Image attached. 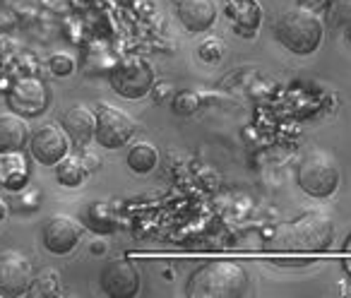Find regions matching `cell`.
<instances>
[{
  "instance_id": "1",
  "label": "cell",
  "mask_w": 351,
  "mask_h": 298,
  "mask_svg": "<svg viewBox=\"0 0 351 298\" xmlns=\"http://www.w3.org/2000/svg\"><path fill=\"white\" fill-rule=\"evenodd\" d=\"M248 291V272L243 264L229 260H212L197 267L188 279L191 298H239Z\"/></svg>"
},
{
  "instance_id": "2",
  "label": "cell",
  "mask_w": 351,
  "mask_h": 298,
  "mask_svg": "<svg viewBox=\"0 0 351 298\" xmlns=\"http://www.w3.org/2000/svg\"><path fill=\"white\" fill-rule=\"evenodd\" d=\"M274 36L291 53L311 55L320 49L322 39H325V27L315 10L298 5L287 10L274 22Z\"/></svg>"
},
{
  "instance_id": "3",
  "label": "cell",
  "mask_w": 351,
  "mask_h": 298,
  "mask_svg": "<svg viewBox=\"0 0 351 298\" xmlns=\"http://www.w3.org/2000/svg\"><path fill=\"white\" fill-rule=\"evenodd\" d=\"M296 181L306 195L315 197V200H325L337 193L341 173L332 154L322 152V149H313L298 164Z\"/></svg>"
},
{
  "instance_id": "4",
  "label": "cell",
  "mask_w": 351,
  "mask_h": 298,
  "mask_svg": "<svg viewBox=\"0 0 351 298\" xmlns=\"http://www.w3.org/2000/svg\"><path fill=\"white\" fill-rule=\"evenodd\" d=\"M282 238L291 250H325L335 238V224L325 212H306L284 226Z\"/></svg>"
},
{
  "instance_id": "5",
  "label": "cell",
  "mask_w": 351,
  "mask_h": 298,
  "mask_svg": "<svg viewBox=\"0 0 351 298\" xmlns=\"http://www.w3.org/2000/svg\"><path fill=\"white\" fill-rule=\"evenodd\" d=\"M108 82H111V89L123 99H142L152 92L154 87V70L147 63L145 58H137V55H130V58H123L121 63H116L108 73Z\"/></svg>"
},
{
  "instance_id": "6",
  "label": "cell",
  "mask_w": 351,
  "mask_h": 298,
  "mask_svg": "<svg viewBox=\"0 0 351 298\" xmlns=\"http://www.w3.org/2000/svg\"><path fill=\"white\" fill-rule=\"evenodd\" d=\"M135 135V121L111 103H101L94 113V140L106 149H121Z\"/></svg>"
},
{
  "instance_id": "7",
  "label": "cell",
  "mask_w": 351,
  "mask_h": 298,
  "mask_svg": "<svg viewBox=\"0 0 351 298\" xmlns=\"http://www.w3.org/2000/svg\"><path fill=\"white\" fill-rule=\"evenodd\" d=\"M51 103V89L36 77H22L12 84L8 92V106L12 113L27 118H39L49 111Z\"/></svg>"
},
{
  "instance_id": "8",
  "label": "cell",
  "mask_w": 351,
  "mask_h": 298,
  "mask_svg": "<svg viewBox=\"0 0 351 298\" xmlns=\"http://www.w3.org/2000/svg\"><path fill=\"white\" fill-rule=\"evenodd\" d=\"M32 262L20 250L0 253V296H25L32 288Z\"/></svg>"
},
{
  "instance_id": "9",
  "label": "cell",
  "mask_w": 351,
  "mask_h": 298,
  "mask_svg": "<svg viewBox=\"0 0 351 298\" xmlns=\"http://www.w3.org/2000/svg\"><path fill=\"white\" fill-rule=\"evenodd\" d=\"M104 293L113 298H132L140 291V272L128 258H113L101 267L99 274Z\"/></svg>"
},
{
  "instance_id": "10",
  "label": "cell",
  "mask_w": 351,
  "mask_h": 298,
  "mask_svg": "<svg viewBox=\"0 0 351 298\" xmlns=\"http://www.w3.org/2000/svg\"><path fill=\"white\" fill-rule=\"evenodd\" d=\"M80 236H82L80 224L65 214L49 216V219L44 221V226H41V243L53 255L73 253L80 243Z\"/></svg>"
},
{
  "instance_id": "11",
  "label": "cell",
  "mask_w": 351,
  "mask_h": 298,
  "mask_svg": "<svg viewBox=\"0 0 351 298\" xmlns=\"http://www.w3.org/2000/svg\"><path fill=\"white\" fill-rule=\"evenodd\" d=\"M29 152L44 166H53L58 164L65 154H70V137L65 135L63 127L56 125H44L32 135L29 140Z\"/></svg>"
},
{
  "instance_id": "12",
  "label": "cell",
  "mask_w": 351,
  "mask_h": 298,
  "mask_svg": "<svg viewBox=\"0 0 351 298\" xmlns=\"http://www.w3.org/2000/svg\"><path fill=\"white\" fill-rule=\"evenodd\" d=\"M176 15L191 34L210 32L219 15L217 0H176Z\"/></svg>"
},
{
  "instance_id": "13",
  "label": "cell",
  "mask_w": 351,
  "mask_h": 298,
  "mask_svg": "<svg viewBox=\"0 0 351 298\" xmlns=\"http://www.w3.org/2000/svg\"><path fill=\"white\" fill-rule=\"evenodd\" d=\"M60 127L70 137V142L84 147L94 140V113L87 106H73L60 116Z\"/></svg>"
},
{
  "instance_id": "14",
  "label": "cell",
  "mask_w": 351,
  "mask_h": 298,
  "mask_svg": "<svg viewBox=\"0 0 351 298\" xmlns=\"http://www.w3.org/2000/svg\"><path fill=\"white\" fill-rule=\"evenodd\" d=\"M29 145V127L17 113H0V152H25Z\"/></svg>"
},
{
  "instance_id": "15",
  "label": "cell",
  "mask_w": 351,
  "mask_h": 298,
  "mask_svg": "<svg viewBox=\"0 0 351 298\" xmlns=\"http://www.w3.org/2000/svg\"><path fill=\"white\" fill-rule=\"evenodd\" d=\"M32 171L22 152H0V188L3 190H22L29 183Z\"/></svg>"
},
{
  "instance_id": "16",
  "label": "cell",
  "mask_w": 351,
  "mask_h": 298,
  "mask_svg": "<svg viewBox=\"0 0 351 298\" xmlns=\"http://www.w3.org/2000/svg\"><path fill=\"white\" fill-rule=\"evenodd\" d=\"M226 15L236 25V29L243 34V32H255L263 20V10H260L258 0H229L226 5Z\"/></svg>"
},
{
  "instance_id": "17",
  "label": "cell",
  "mask_w": 351,
  "mask_h": 298,
  "mask_svg": "<svg viewBox=\"0 0 351 298\" xmlns=\"http://www.w3.org/2000/svg\"><path fill=\"white\" fill-rule=\"evenodd\" d=\"M53 169H56V181L65 188H80L89 176V171L84 169L82 159L73 157V154H65L58 164H53Z\"/></svg>"
},
{
  "instance_id": "18",
  "label": "cell",
  "mask_w": 351,
  "mask_h": 298,
  "mask_svg": "<svg viewBox=\"0 0 351 298\" xmlns=\"http://www.w3.org/2000/svg\"><path fill=\"white\" fill-rule=\"evenodd\" d=\"M125 164L132 173H149L159 164V152H156V147L152 142H135L130 147V152H128Z\"/></svg>"
},
{
  "instance_id": "19",
  "label": "cell",
  "mask_w": 351,
  "mask_h": 298,
  "mask_svg": "<svg viewBox=\"0 0 351 298\" xmlns=\"http://www.w3.org/2000/svg\"><path fill=\"white\" fill-rule=\"evenodd\" d=\"M332 27H344L351 22V0H330L327 3Z\"/></svg>"
},
{
  "instance_id": "20",
  "label": "cell",
  "mask_w": 351,
  "mask_h": 298,
  "mask_svg": "<svg viewBox=\"0 0 351 298\" xmlns=\"http://www.w3.org/2000/svg\"><path fill=\"white\" fill-rule=\"evenodd\" d=\"M49 70L56 77H68V75L75 73V60L65 53H56L49 58Z\"/></svg>"
},
{
  "instance_id": "21",
  "label": "cell",
  "mask_w": 351,
  "mask_h": 298,
  "mask_svg": "<svg viewBox=\"0 0 351 298\" xmlns=\"http://www.w3.org/2000/svg\"><path fill=\"white\" fill-rule=\"evenodd\" d=\"M197 108H200V99H197L195 94H191V92L178 94V97H176V101H173V111L178 113V116H191V113H195Z\"/></svg>"
},
{
  "instance_id": "22",
  "label": "cell",
  "mask_w": 351,
  "mask_h": 298,
  "mask_svg": "<svg viewBox=\"0 0 351 298\" xmlns=\"http://www.w3.org/2000/svg\"><path fill=\"white\" fill-rule=\"evenodd\" d=\"M224 51L226 49L217 39H210V41H205V44L200 46V55L205 60H219L221 55H224Z\"/></svg>"
},
{
  "instance_id": "23",
  "label": "cell",
  "mask_w": 351,
  "mask_h": 298,
  "mask_svg": "<svg viewBox=\"0 0 351 298\" xmlns=\"http://www.w3.org/2000/svg\"><path fill=\"white\" fill-rule=\"evenodd\" d=\"M80 159H82L84 169H87L89 173H92V171H97V169H99V159L94 157V154H87V152H84V154H82V157H80Z\"/></svg>"
},
{
  "instance_id": "24",
  "label": "cell",
  "mask_w": 351,
  "mask_h": 298,
  "mask_svg": "<svg viewBox=\"0 0 351 298\" xmlns=\"http://www.w3.org/2000/svg\"><path fill=\"white\" fill-rule=\"evenodd\" d=\"M298 3H301L303 8H308V10H322V8L327 5V3H330V0H298Z\"/></svg>"
},
{
  "instance_id": "25",
  "label": "cell",
  "mask_w": 351,
  "mask_h": 298,
  "mask_svg": "<svg viewBox=\"0 0 351 298\" xmlns=\"http://www.w3.org/2000/svg\"><path fill=\"white\" fill-rule=\"evenodd\" d=\"M5 216H8V205H5V200L0 197V221L5 219Z\"/></svg>"
},
{
  "instance_id": "26",
  "label": "cell",
  "mask_w": 351,
  "mask_h": 298,
  "mask_svg": "<svg viewBox=\"0 0 351 298\" xmlns=\"http://www.w3.org/2000/svg\"><path fill=\"white\" fill-rule=\"evenodd\" d=\"M344 39H346V44L351 46V22L349 25H344Z\"/></svg>"
},
{
  "instance_id": "27",
  "label": "cell",
  "mask_w": 351,
  "mask_h": 298,
  "mask_svg": "<svg viewBox=\"0 0 351 298\" xmlns=\"http://www.w3.org/2000/svg\"><path fill=\"white\" fill-rule=\"evenodd\" d=\"M344 250H349V253H351V234L346 236V240H344Z\"/></svg>"
}]
</instances>
